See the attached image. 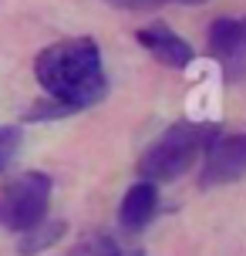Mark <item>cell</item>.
<instances>
[{
  "label": "cell",
  "mask_w": 246,
  "mask_h": 256,
  "mask_svg": "<svg viewBox=\"0 0 246 256\" xmlns=\"http://www.w3.org/2000/svg\"><path fill=\"white\" fill-rule=\"evenodd\" d=\"M135 40L142 44L145 51L152 54L158 64H166V68H189L196 58L192 44L189 40H182L176 30H168L166 24H152V27H142Z\"/></svg>",
  "instance_id": "5b68a950"
},
{
  "label": "cell",
  "mask_w": 246,
  "mask_h": 256,
  "mask_svg": "<svg viewBox=\"0 0 246 256\" xmlns=\"http://www.w3.org/2000/svg\"><path fill=\"white\" fill-rule=\"evenodd\" d=\"M34 78L51 98L68 108H91L108 94V78L102 68V51L91 38H68L44 48L34 61Z\"/></svg>",
  "instance_id": "6da1fadb"
},
{
  "label": "cell",
  "mask_w": 246,
  "mask_h": 256,
  "mask_svg": "<svg viewBox=\"0 0 246 256\" xmlns=\"http://www.w3.org/2000/svg\"><path fill=\"white\" fill-rule=\"evenodd\" d=\"M64 232H68L64 219H40L38 226H30L27 232H20V240H17V253H20V256H34V253H40V250H51Z\"/></svg>",
  "instance_id": "ba28073f"
},
{
  "label": "cell",
  "mask_w": 246,
  "mask_h": 256,
  "mask_svg": "<svg viewBox=\"0 0 246 256\" xmlns=\"http://www.w3.org/2000/svg\"><path fill=\"white\" fill-rule=\"evenodd\" d=\"M115 7H125V10H145V7H156L162 0H112Z\"/></svg>",
  "instance_id": "7c38bea8"
},
{
  "label": "cell",
  "mask_w": 246,
  "mask_h": 256,
  "mask_svg": "<svg viewBox=\"0 0 246 256\" xmlns=\"http://www.w3.org/2000/svg\"><path fill=\"white\" fill-rule=\"evenodd\" d=\"M64 256H145V250H138L135 243H122L115 236H91Z\"/></svg>",
  "instance_id": "9c48e42d"
},
{
  "label": "cell",
  "mask_w": 246,
  "mask_h": 256,
  "mask_svg": "<svg viewBox=\"0 0 246 256\" xmlns=\"http://www.w3.org/2000/svg\"><path fill=\"white\" fill-rule=\"evenodd\" d=\"M206 48L216 61H222L226 68H236V74L246 64V38H243L240 20H233V17H220V20L209 24Z\"/></svg>",
  "instance_id": "8992f818"
},
{
  "label": "cell",
  "mask_w": 246,
  "mask_h": 256,
  "mask_svg": "<svg viewBox=\"0 0 246 256\" xmlns=\"http://www.w3.org/2000/svg\"><path fill=\"white\" fill-rule=\"evenodd\" d=\"M216 135V128L209 125H189V122H179L168 132H162L152 148L142 155L138 162V172H142L145 182H172L182 179L189 168H196V162L202 158L209 138Z\"/></svg>",
  "instance_id": "7a4b0ae2"
},
{
  "label": "cell",
  "mask_w": 246,
  "mask_h": 256,
  "mask_svg": "<svg viewBox=\"0 0 246 256\" xmlns=\"http://www.w3.org/2000/svg\"><path fill=\"white\" fill-rule=\"evenodd\" d=\"M17 148H20V128L4 125V128H0V172L14 162Z\"/></svg>",
  "instance_id": "8fae6325"
},
{
  "label": "cell",
  "mask_w": 246,
  "mask_h": 256,
  "mask_svg": "<svg viewBox=\"0 0 246 256\" xmlns=\"http://www.w3.org/2000/svg\"><path fill=\"white\" fill-rule=\"evenodd\" d=\"M74 115V108H68L64 102H58V98H40V102H34L30 108L24 112V122H54V118H68Z\"/></svg>",
  "instance_id": "30bf717a"
},
{
  "label": "cell",
  "mask_w": 246,
  "mask_h": 256,
  "mask_svg": "<svg viewBox=\"0 0 246 256\" xmlns=\"http://www.w3.org/2000/svg\"><path fill=\"white\" fill-rule=\"evenodd\" d=\"M182 4H202V0H182Z\"/></svg>",
  "instance_id": "4fadbf2b"
},
{
  "label": "cell",
  "mask_w": 246,
  "mask_h": 256,
  "mask_svg": "<svg viewBox=\"0 0 246 256\" xmlns=\"http://www.w3.org/2000/svg\"><path fill=\"white\" fill-rule=\"evenodd\" d=\"M158 212V189L156 182H135L125 199H122V209H118V222L125 232H142Z\"/></svg>",
  "instance_id": "52a82bcc"
},
{
  "label": "cell",
  "mask_w": 246,
  "mask_h": 256,
  "mask_svg": "<svg viewBox=\"0 0 246 256\" xmlns=\"http://www.w3.org/2000/svg\"><path fill=\"white\" fill-rule=\"evenodd\" d=\"M48 206H51V176L20 172L0 189V226L10 232H27L40 219H48Z\"/></svg>",
  "instance_id": "3957f363"
},
{
  "label": "cell",
  "mask_w": 246,
  "mask_h": 256,
  "mask_svg": "<svg viewBox=\"0 0 246 256\" xmlns=\"http://www.w3.org/2000/svg\"><path fill=\"white\" fill-rule=\"evenodd\" d=\"M202 172L199 182L202 186H226L246 176V135L233 132V135H212L202 152Z\"/></svg>",
  "instance_id": "277c9868"
}]
</instances>
